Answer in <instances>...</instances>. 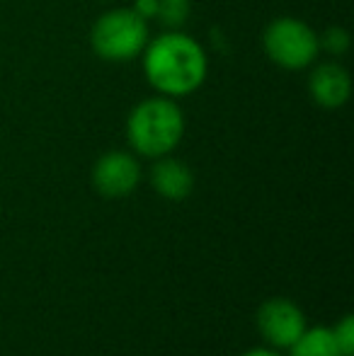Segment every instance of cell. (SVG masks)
Wrapping results in <instances>:
<instances>
[{"mask_svg": "<svg viewBox=\"0 0 354 356\" xmlns=\"http://www.w3.org/2000/svg\"><path fill=\"white\" fill-rule=\"evenodd\" d=\"M289 349H291V356H342L337 349L335 334L328 327L303 330L301 337Z\"/></svg>", "mask_w": 354, "mask_h": 356, "instance_id": "cell-9", "label": "cell"}, {"mask_svg": "<svg viewBox=\"0 0 354 356\" xmlns=\"http://www.w3.org/2000/svg\"><path fill=\"white\" fill-rule=\"evenodd\" d=\"M148 39V19H143L134 8L107 10L90 29V47L95 56L107 63H129L138 58Z\"/></svg>", "mask_w": 354, "mask_h": 356, "instance_id": "cell-3", "label": "cell"}, {"mask_svg": "<svg viewBox=\"0 0 354 356\" xmlns=\"http://www.w3.org/2000/svg\"><path fill=\"white\" fill-rule=\"evenodd\" d=\"M262 49L274 66L284 71L311 68L321 56L316 29L298 17H274L262 32Z\"/></svg>", "mask_w": 354, "mask_h": 356, "instance_id": "cell-4", "label": "cell"}, {"mask_svg": "<svg viewBox=\"0 0 354 356\" xmlns=\"http://www.w3.org/2000/svg\"><path fill=\"white\" fill-rule=\"evenodd\" d=\"M151 184L161 197L170 202H182L192 194L194 175L182 160L163 155V158H156V165L151 170Z\"/></svg>", "mask_w": 354, "mask_h": 356, "instance_id": "cell-8", "label": "cell"}, {"mask_svg": "<svg viewBox=\"0 0 354 356\" xmlns=\"http://www.w3.org/2000/svg\"><path fill=\"white\" fill-rule=\"evenodd\" d=\"M318 44H321V51L337 58L350 49V32L345 27H328L323 34H318Z\"/></svg>", "mask_w": 354, "mask_h": 356, "instance_id": "cell-11", "label": "cell"}, {"mask_svg": "<svg viewBox=\"0 0 354 356\" xmlns=\"http://www.w3.org/2000/svg\"><path fill=\"white\" fill-rule=\"evenodd\" d=\"M134 10H136L143 19H153L156 17V0H136Z\"/></svg>", "mask_w": 354, "mask_h": 356, "instance_id": "cell-13", "label": "cell"}, {"mask_svg": "<svg viewBox=\"0 0 354 356\" xmlns=\"http://www.w3.org/2000/svg\"><path fill=\"white\" fill-rule=\"evenodd\" d=\"M311 99L323 109H340L352 95V78L347 68L337 61H323L313 66L308 75Z\"/></svg>", "mask_w": 354, "mask_h": 356, "instance_id": "cell-7", "label": "cell"}, {"mask_svg": "<svg viewBox=\"0 0 354 356\" xmlns=\"http://www.w3.org/2000/svg\"><path fill=\"white\" fill-rule=\"evenodd\" d=\"M141 182V165L127 150H109L99 155L92 168V184L102 197L119 199L131 194Z\"/></svg>", "mask_w": 354, "mask_h": 356, "instance_id": "cell-5", "label": "cell"}, {"mask_svg": "<svg viewBox=\"0 0 354 356\" xmlns=\"http://www.w3.org/2000/svg\"><path fill=\"white\" fill-rule=\"evenodd\" d=\"M141 63L148 85L158 95L170 99L197 92L209 73L204 47L182 29H166L158 37L148 39Z\"/></svg>", "mask_w": 354, "mask_h": 356, "instance_id": "cell-1", "label": "cell"}, {"mask_svg": "<svg viewBox=\"0 0 354 356\" xmlns=\"http://www.w3.org/2000/svg\"><path fill=\"white\" fill-rule=\"evenodd\" d=\"M257 327L272 347L287 349L301 337V332L306 330V320L296 303L287 298H272L257 313Z\"/></svg>", "mask_w": 354, "mask_h": 356, "instance_id": "cell-6", "label": "cell"}, {"mask_svg": "<svg viewBox=\"0 0 354 356\" xmlns=\"http://www.w3.org/2000/svg\"><path fill=\"white\" fill-rule=\"evenodd\" d=\"M332 334H335V342H337L340 354L352 356L354 354V318L352 315H347V318L332 330Z\"/></svg>", "mask_w": 354, "mask_h": 356, "instance_id": "cell-12", "label": "cell"}, {"mask_svg": "<svg viewBox=\"0 0 354 356\" xmlns=\"http://www.w3.org/2000/svg\"><path fill=\"white\" fill-rule=\"evenodd\" d=\"M184 136V112L170 97L153 95L131 109L127 119V138L141 158H163L177 148Z\"/></svg>", "mask_w": 354, "mask_h": 356, "instance_id": "cell-2", "label": "cell"}, {"mask_svg": "<svg viewBox=\"0 0 354 356\" xmlns=\"http://www.w3.org/2000/svg\"><path fill=\"white\" fill-rule=\"evenodd\" d=\"M192 15V0H156V17L166 29H182Z\"/></svg>", "mask_w": 354, "mask_h": 356, "instance_id": "cell-10", "label": "cell"}, {"mask_svg": "<svg viewBox=\"0 0 354 356\" xmlns=\"http://www.w3.org/2000/svg\"><path fill=\"white\" fill-rule=\"evenodd\" d=\"M243 356H279L277 352H269V349H252V352L243 354Z\"/></svg>", "mask_w": 354, "mask_h": 356, "instance_id": "cell-14", "label": "cell"}]
</instances>
